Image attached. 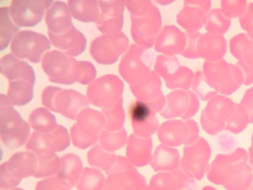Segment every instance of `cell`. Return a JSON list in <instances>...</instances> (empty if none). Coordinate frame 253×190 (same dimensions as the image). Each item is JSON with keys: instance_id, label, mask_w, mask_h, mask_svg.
<instances>
[{"instance_id": "cell-1", "label": "cell", "mask_w": 253, "mask_h": 190, "mask_svg": "<svg viewBox=\"0 0 253 190\" xmlns=\"http://www.w3.org/2000/svg\"><path fill=\"white\" fill-rule=\"evenodd\" d=\"M248 160V153L241 148L229 154H218L209 168L208 178L227 190H248L253 183Z\"/></svg>"}, {"instance_id": "cell-2", "label": "cell", "mask_w": 253, "mask_h": 190, "mask_svg": "<svg viewBox=\"0 0 253 190\" xmlns=\"http://www.w3.org/2000/svg\"><path fill=\"white\" fill-rule=\"evenodd\" d=\"M203 70L208 83L223 95L233 94L244 84V76L240 68L224 59L207 62Z\"/></svg>"}, {"instance_id": "cell-3", "label": "cell", "mask_w": 253, "mask_h": 190, "mask_svg": "<svg viewBox=\"0 0 253 190\" xmlns=\"http://www.w3.org/2000/svg\"><path fill=\"white\" fill-rule=\"evenodd\" d=\"M51 48L45 35L32 31L19 32L14 36L10 45L15 57L34 63H40L43 53Z\"/></svg>"}, {"instance_id": "cell-4", "label": "cell", "mask_w": 253, "mask_h": 190, "mask_svg": "<svg viewBox=\"0 0 253 190\" xmlns=\"http://www.w3.org/2000/svg\"><path fill=\"white\" fill-rule=\"evenodd\" d=\"M236 103L229 98L216 95L210 100L201 115L203 128L209 134L215 135L225 129L233 115Z\"/></svg>"}, {"instance_id": "cell-5", "label": "cell", "mask_w": 253, "mask_h": 190, "mask_svg": "<svg viewBox=\"0 0 253 190\" xmlns=\"http://www.w3.org/2000/svg\"><path fill=\"white\" fill-rule=\"evenodd\" d=\"M53 1L14 0L9 7L11 19L19 27H35L42 20L45 10Z\"/></svg>"}, {"instance_id": "cell-6", "label": "cell", "mask_w": 253, "mask_h": 190, "mask_svg": "<svg viewBox=\"0 0 253 190\" xmlns=\"http://www.w3.org/2000/svg\"><path fill=\"white\" fill-rule=\"evenodd\" d=\"M184 149L183 166L192 176L201 180L204 177L211 156V146L202 138Z\"/></svg>"}, {"instance_id": "cell-7", "label": "cell", "mask_w": 253, "mask_h": 190, "mask_svg": "<svg viewBox=\"0 0 253 190\" xmlns=\"http://www.w3.org/2000/svg\"><path fill=\"white\" fill-rule=\"evenodd\" d=\"M199 128L194 121L167 123L162 126L159 137L163 143L170 146L190 145L199 139Z\"/></svg>"}, {"instance_id": "cell-8", "label": "cell", "mask_w": 253, "mask_h": 190, "mask_svg": "<svg viewBox=\"0 0 253 190\" xmlns=\"http://www.w3.org/2000/svg\"><path fill=\"white\" fill-rule=\"evenodd\" d=\"M1 73L9 79L10 84L36 83L34 69L27 62L15 57L12 53L1 58Z\"/></svg>"}, {"instance_id": "cell-9", "label": "cell", "mask_w": 253, "mask_h": 190, "mask_svg": "<svg viewBox=\"0 0 253 190\" xmlns=\"http://www.w3.org/2000/svg\"><path fill=\"white\" fill-rule=\"evenodd\" d=\"M130 115L136 135L145 138L156 131L157 119L146 103H134L130 108Z\"/></svg>"}, {"instance_id": "cell-10", "label": "cell", "mask_w": 253, "mask_h": 190, "mask_svg": "<svg viewBox=\"0 0 253 190\" xmlns=\"http://www.w3.org/2000/svg\"><path fill=\"white\" fill-rule=\"evenodd\" d=\"M227 41L221 35L209 33L201 35L197 43L198 56L202 57L209 62L222 59L227 52Z\"/></svg>"}, {"instance_id": "cell-11", "label": "cell", "mask_w": 253, "mask_h": 190, "mask_svg": "<svg viewBox=\"0 0 253 190\" xmlns=\"http://www.w3.org/2000/svg\"><path fill=\"white\" fill-rule=\"evenodd\" d=\"M45 18L48 34H62L74 27L67 5L64 2L53 3L47 10Z\"/></svg>"}, {"instance_id": "cell-12", "label": "cell", "mask_w": 253, "mask_h": 190, "mask_svg": "<svg viewBox=\"0 0 253 190\" xmlns=\"http://www.w3.org/2000/svg\"><path fill=\"white\" fill-rule=\"evenodd\" d=\"M48 36L53 46L70 55L78 56L85 50V38L74 26L64 34L58 35L48 34Z\"/></svg>"}, {"instance_id": "cell-13", "label": "cell", "mask_w": 253, "mask_h": 190, "mask_svg": "<svg viewBox=\"0 0 253 190\" xmlns=\"http://www.w3.org/2000/svg\"><path fill=\"white\" fill-rule=\"evenodd\" d=\"M230 50L238 59L237 65L253 69V40L246 34H240L230 41Z\"/></svg>"}, {"instance_id": "cell-14", "label": "cell", "mask_w": 253, "mask_h": 190, "mask_svg": "<svg viewBox=\"0 0 253 190\" xmlns=\"http://www.w3.org/2000/svg\"><path fill=\"white\" fill-rule=\"evenodd\" d=\"M151 146L150 139H140L132 135L128 148L129 155L132 162L139 166L148 162L150 160Z\"/></svg>"}, {"instance_id": "cell-15", "label": "cell", "mask_w": 253, "mask_h": 190, "mask_svg": "<svg viewBox=\"0 0 253 190\" xmlns=\"http://www.w3.org/2000/svg\"><path fill=\"white\" fill-rule=\"evenodd\" d=\"M68 5L75 19L85 23L97 20L99 13L96 1H69Z\"/></svg>"}, {"instance_id": "cell-16", "label": "cell", "mask_w": 253, "mask_h": 190, "mask_svg": "<svg viewBox=\"0 0 253 190\" xmlns=\"http://www.w3.org/2000/svg\"><path fill=\"white\" fill-rule=\"evenodd\" d=\"M0 23H1V46L0 51L7 48L10 40L18 34L20 27L12 23L9 14V7H1L0 9Z\"/></svg>"}, {"instance_id": "cell-17", "label": "cell", "mask_w": 253, "mask_h": 190, "mask_svg": "<svg viewBox=\"0 0 253 190\" xmlns=\"http://www.w3.org/2000/svg\"><path fill=\"white\" fill-rule=\"evenodd\" d=\"M152 161L153 167L158 169H168L178 166L179 156L177 151L160 146L157 148Z\"/></svg>"}, {"instance_id": "cell-18", "label": "cell", "mask_w": 253, "mask_h": 190, "mask_svg": "<svg viewBox=\"0 0 253 190\" xmlns=\"http://www.w3.org/2000/svg\"><path fill=\"white\" fill-rule=\"evenodd\" d=\"M232 20L221 9H213L208 14L206 20L207 30L212 34L223 35L229 29Z\"/></svg>"}, {"instance_id": "cell-19", "label": "cell", "mask_w": 253, "mask_h": 190, "mask_svg": "<svg viewBox=\"0 0 253 190\" xmlns=\"http://www.w3.org/2000/svg\"><path fill=\"white\" fill-rule=\"evenodd\" d=\"M250 123L248 112L240 103H236L235 111L228 119L225 129L233 134L243 132Z\"/></svg>"}, {"instance_id": "cell-20", "label": "cell", "mask_w": 253, "mask_h": 190, "mask_svg": "<svg viewBox=\"0 0 253 190\" xmlns=\"http://www.w3.org/2000/svg\"><path fill=\"white\" fill-rule=\"evenodd\" d=\"M247 2L245 0H223L221 1V9L223 13L230 19L240 18L246 12Z\"/></svg>"}, {"instance_id": "cell-21", "label": "cell", "mask_w": 253, "mask_h": 190, "mask_svg": "<svg viewBox=\"0 0 253 190\" xmlns=\"http://www.w3.org/2000/svg\"><path fill=\"white\" fill-rule=\"evenodd\" d=\"M194 89L203 101L211 100L218 93L208 83L201 73L197 74L194 84Z\"/></svg>"}, {"instance_id": "cell-22", "label": "cell", "mask_w": 253, "mask_h": 190, "mask_svg": "<svg viewBox=\"0 0 253 190\" xmlns=\"http://www.w3.org/2000/svg\"><path fill=\"white\" fill-rule=\"evenodd\" d=\"M239 21L242 29L253 40V2L247 5L245 13Z\"/></svg>"}, {"instance_id": "cell-23", "label": "cell", "mask_w": 253, "mask_h": 190, "mask_svg": "<svg viewBox=\"0 0 253 190\" xmlns=\"http://www.w3.org/2000/svg\"><path fill=\"white\" fill-rule=\"evenodd\" d=\"M240 103L248 112L250 123L253 124V87L246 91Z\"/></svg>"}, {"instance_id": "cell-24", "label": "cell", "mask_w": 253, "mask_h": 190, "mask_svg": "<svg viewBox=\"0 0 253 190\" xmlns=\"http://www.w3.org/2000/svg\"><path fill=\"white\" fill-rule=\"evenodd\" d=\"M249 157H250V164L253 168V150L250 148L249 150Z\"/></svg>"}, {"instance_id": "cell-25", "label": "cell", "mask_w": 253, "mask_h": 190, "mask_svg": "<svg viewBox=\"0 0 253 190\" xmlns=\"http://www.w3.org/2000/svg\"><path fill=\"white\" fill-rule=\"evenodd\" d=\"M250 148L253 150V134L252 137V145Z\"/></svg>"}, {"instance_id": "cell-26", "label": "cell", "mask_w": 253, "mask_h": 190, "mask_svg": "<svg viewBox=\"0 0 253 190\" xmlns=\"http://www.w3.org/2000/svg\"><path fill=\"white\" fill-rule=\"evenodd\" d=\"M22 190V189H19V188H18V189H14V190Z\"/></svg>"}, {"instance_id": "cell-27", "label": "cell", "mask_w": 253, "mask_h": 190, "mask_svg": "<svg viewBox=\"0 0 253 190\" xmlns=\"http://www.w3.org/2000/svg\"><path fill=\"white\" fill-rule=\"evenodd\" d=\"M250 190H253V185L252 187V188H251V189H250Z\"/></svg>"}]
</instances>
